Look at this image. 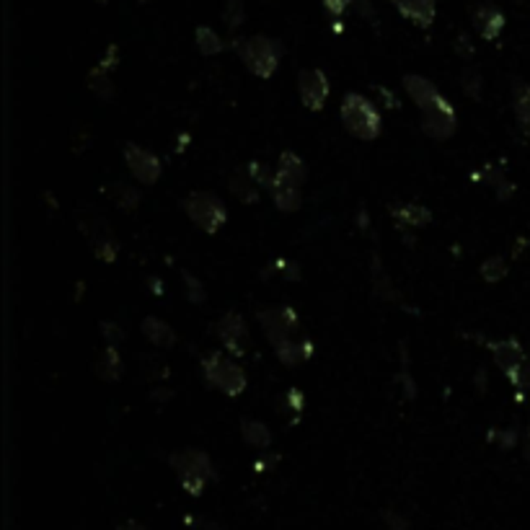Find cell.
Returning <instances> with one entry per match:
<instances>
[{
  "instance_id": "15",
  "label": "cell",
  "mask_w": 530,
  "mask_h": 530,
  "mask_svg": "<svg viewBox=\"0 0 530 530\" xmlns=\"http://www.w3.org/2000/svg\"><path fill=\"white\" fill-rule=\"evenodd\" d=\"M505 24H507L505 14L499 11L497 5H492V3H484V5H479L474 11V29L486 42H494L499 34L505 32Z\"/></svg>"
},
{
  "instance_id": "8",
  "label": "cell",
  "mask_w": 530,
  "mask_h": 530,
  "mask_svg": "<svg viewBox=\"0 0 530 530\" xmlns=\"http://www.w3.org/2000/svg\"><path fill=\"white\" fill-rule=\"evenodd\" d=\"M329 94H331V83L321 67H306L298 73V97L306 109L321 112L329 101Z\"/></svg>"
},
{
  "instance_id": "23",
  "label": "cell",
  "mask_w": 530,
  "mask_h": 530,
  "mask_svg": "<svg viewBox=\"0 0 530 530\" xmlns=\"http://www.w3.org/2000/svg\"><path fill=\"white\" fill-rule=\"evenodd\" d=\"M101 192L112 199L114 208L125 209V212H135V209L140 208V202H143L140 189H138V187H132V184H125V181H114V184H109V187H104Z\"/></svg>"
},
{
  "instance_id": "7",
  "label": "cell",
  "mask_w": 530,
  "mask_h": 530,
  "mask_svg": "<svg viewBox=\"0 0 530 530\" xmlns=\"http://www.w3.org/2000/svg\"><path fill=\"white\" fill-rule=\"evenodd\" d=\"M215 337L220 339V344L228 350V354H233V357L249 354L251 334H249L246 319H243L239 311H228V313H223L215 321Z\"/></svg>"
},
{
  "instance_id": "30",
  "label": "cell",
  "mask_w": 530,
  "mask_h": 530,
  "mask_svg": "<svg viewBox=\"0 0 530 530\" xmlns=\"http://www.w3.org/2000/svg\"><path fill=\"white\" fill-rule=\"evenodd\" d=\"M461 88H464V94H466L468 98H474V101H479L482 98V91H484V78L482 73H479V67H464L461 70Z\"/></svg>"
},
{
  "instance_id": "28",
  "label": "cell",
  "mask_w": 530,
  "mask_h": 530,
  "mask_svg": "<svg viewBox=\"0 0 530 530\" xmlns=\"http://www.w3.org/2000/svg\"><path fill=\"white\" fill-rule=\"evenodd\" d=\"M513 109L517 125L530 132V83H517L513 91Z\"/></svg>"
},
{
  "instance_id": "6",
  "label": "cell",
  "mask_w": 530,
  "mask_h": 530,
  "mask_svg": "<svg viewBox=\"0 0 530 530\" xmlns=\"http://www.w3.org/2000/svg\"><path fill=\"white\" fill-rule=\"evenodd\" d=\"M257 321L264 331V337L270 339L272 344L285 341V339H295L301 334V316L292 306H274L261 308L257 313Z\"/></svg>"
},
{
  "instance_id": "43",
  "label": "cell",
  "mask_w": 530,
  "mask_h": 530,
  "mask_svg": "<svg viewBox=\"0 0 530 530\" xmlns=\"http://www.w3.org/2000/svg\"><path fill=\"white\" fill-rule=\"evenodd\" d=\"M117 530H150L140 525V523H135V520H127V523H122V525H117Z\"/></svg>"
},
{
  "instance_id": "25",
  "label": "cell",
  "mask_w": 530,
  "mask_h": 530,
  "mask_svg": "<svg viewBox=\"0 0 530 530\" xmlns=\"http://www.w3.org/2000/svg\"><path fill=\"white\" fill-rule=\"evenodd\" d=\"M241 437L246 445H251L254 450H270L272 445V433L264 422L259 419H241Z\"/></svg>"
},
{
  "instance_id": "14",
  "label": "cell",
  "mask_w": 530,
  "mask_h": 530,
  "mask_svg": "<svg viewBox=\"0 0 530 530\" xmlns=\"http://www.w3.org/2000/svg\"><path fill=\"white\" fill-rule=\"evenodd\" d=\"M396 11L419 29H430L437 18V0H391Z\"/></svg>"
},
{
  "instance_id": "20",
  "label": "cell",
  "mask_w": 530,
  "mask_h": 530,
  "mask_svg": "<svg viewBox=\"0 0 530 530\" xmlns=\"http://www.w3.org/2000/svg\"><path fill=\"white\" fill-rule=\"evenodd\" d=\"M94 370H97L98 378H101V381H107V383L119 381V378H122V372H125V362H122L119 347H117V344H107V347L98 352L97 362H94Z\"/></svg>"
},
{
  "instance_id": "16",
  "label": "cell",
  "mask_w": 530,
  "mask_h": 530,
  "mask_svg": "<svg viewBox=\"0 0 530 530\" xmlns=\"http://www.w3.org/2000/svg\"><path fill=\"white\" fill-rule=\"evenodd\" d=\"M391 212V218L396 220L399 228L403 230H417V228H427V225L433 223V209L427 208V205H419V202H406V205H393V208H388Z\"/></svg>"
},
{
  "instance_id": "47",
  "label": "cell",
  "mask_w": 530,
  "mask_h": 530,
  "mask_svg": "<svg viewBox=\"0 0 530 530\" xmlns=\"http://www.w3.org/2000/svg\"><path fill=\"white\" fill-rule=\"evenodd\" d=\"M140 3H148V0H140Z\"/></svg>"
},
{
  "instance_id": "26",
  "label": "cell",
  "mask_w": 530,
  "mask_h": 530,
  "mask_svg": "<svg viewBox=\"0 0 530 530\" xmlns=\"http://www.w3.org/2000/svg\"><path fill=\"white\" fill-rule=\"evenodd\" d=\"M194 42H197V49H199V55H205V57H215V55H220L225 52V39L220 34L215 32L212 26H197L194 29Z\"/></svg>"
},
{
  "instance_id": "42",
  "label": "cell",
  "mask_w": 530,
  "mask_h": 530,
  "mask_svg": "<svg viewBox=\"0 0 530 530\" xmlns=\"http://www.w3.org/2000/svg\"><path fill=\"white\" fill-rule=\"evenodd\" d=\"M148 288L153 290V292H156V295H163L161 280H158V277H148Z\"/></svg>"
},
{
  "instance_id": "21",
  "label": "cell",
  "mask_w": 530,
  "mask_h": 530,
  "mask_svg": "<svg viewBox=\"0 0 530 530\" xmlns=\"http://www.w3.org/2000/svg\"><path fill=\"white\" fill-rule=\"evenodd\" d=\"M143 334L145 339L158 347V350H171L177 344V331L168 321H163L158 316H145L143 319Z\"/></svg>"
},
{
  "instance_id": "35",
  "label": "cell",
  "mask_w": 530,
  "mask_h": 530,
  "mask_svg": "<svg viewBox=\"0 0 530 530\" xmlns=\"http://www.w3.org/2000/svg\"><path fill=\"white\" fill-rule=\"evenodd\" d=\"M285 406H288V412L295 414L292 424H295V422H301L303 412H306V393H303L301 388H290L288 396H285Z\"/></svg>"
},
{
  "instance_id": "13",
  "label": "cell",
  "mask_w": 530,
  "mask_h": 530,
  "mask_svg": "<svg viewBox=\"0 0 530 530\" xmlns=\"http://www.w3.org/2000/svg\"><path fill=\"white\" fill-rule=\"evenodd\" d=\"M458 129V114L455 107L448 109H434V112H422V132L433 140H450Z\"/></svg>"
},
{
  "instance_id": "36",
  "label": "cell",
  "mask_w": 530,
  "mask_h": 530,
  "mask_svg": "<svg viewBox=\"0 0 530 530\" xmlns=\"http://www.w3.org/2000/svg\"><path fill=\"white\" fill-rule=\"evenodd\" d=\"M101 337L107 339V344H122L125 339H127V334H125V329L119 326V323L114 321H101Z\"/></svg>"
},
{
  "instance_id": "39",
  "label": "cell",
  "mask_w": 530,
  "mask_h": 530,
  "mask_svg": "<svg viewBox=\"0 0 530 530\" xmlns=\"http://www.w3.org/2000/svg\"><path fill=\"white\" fill-rule=\"evenodd\" d=\"M393 381H396V383H403V393H406V399H414V396H417V383L409 378V372H406V370H402Z\"/></svg>"
},
{
  "instance_id": "31",
  "label": "cell",
  "mask_w": 530,
  "mask_h": 530,
  "mask_svg": "<svg viewBox=\"0 0 530 530\" xmlns=\"http://www.w3.org/2000/svg\"><path fill=\"white\" fill-rule=\"evenodd\" d=\"M243 21H246L243 0H225V5H223L225 29H228V32H236V29H241Z\"/></svg>"
},
{
  "instance_id": "40",
  "label": "cell",
  "mask_w": 530,
  "mask_h": 530,
  "mask_svg": "<svg viewBox=\"0 0 530 530\" xmlns=\"http://www.w3.org/2000/svg\"><path fill=\"white\" fill-rule=\"evenodd\" d=\"M352 8H354V11H357V14H360V16L365 18V21H375V16H378L370 0H354Z\"/></svg>"
},
{
  "instance_id": "5",
  "label": "cell",
  "mask_w": 530,
  "mask_h": 530,
  "mask_svg": "<svg viewBox=\"0 0 530 530\" xmlns=\"http://www.w3.org/2000/svg\"><path fill=\"white\" fill-rule=\"evenodd\" d=\"M184 212L189 215L192 220L202 233L208 236H215L218 230H223V225L228 223V209H225L223 199L215 192H192L184 197L181 202Z\"/></svg>"
},
{
  "instance_id": "10",
  "label": "cell",
  "mask_w": 530,
  "mask_h": 530,
  "mask_svg": "<svg viewBox=\"0 0 530 530\" xmlns=\"http://www.w3.org/2000/svg\"><path fill=\"white\" fill-rule=\"evenodd\" d=\"M486 347H489V352L494 357V362H497V368L505 372V378L513 383H517V378H520V372L523 368L528 365V354L523 350V344L517 341V339H499V341H486Z\"/></svg>"
},
{
  "instance_id": "2",
  "label": "cell",
  "mask_w": 530,
  "mask_h": 530,
  "mask_svg": "<svg viewBox=\"0 0 530 530\" xmlns=\"http://www.w3.org/2000/svg\"><path fill=\"white\" fill-rule=\"evenodd\" d=\"M168 466L174 468V474L178 476L184 492L192 494V497H199L208 489V484L215 479L212 458L199 448H181L177 453H171L168 455Z\"/></svg>"
},
{
  "instance_id": "32",
  "label": "cell",
  "mask_w": 530,
  "mask_h": 530,
  "mask_svg": "<svg viewBox=\"0 0 530 530\" xmlns=\"http://www.w3.org/2000/svg\"><path fill=\"white\" fill-rule=\"evenodd\" d=\"M181 280H184V292H187V301L189 303L199 306V303L208 301V290H205V285L192 272H181Z\"/></svg>"
},
{
  "instance_id": "46",
  "label": "cell",
  "mask_w": 530,
  "mask_h": 530,
  "mask_svg": "<svg viewBox=\"0 0 530 530\" xmlns=\"http://www.w3.org/2000/svg\"><path fill=\"white\" fill-rule=\"evenodd\" d=\"M528 443H530V424H528Z\"/></svg>"
},
{
  "instance_id": "1",
  "label": "cell",
  "mask_w": 530,
  "mask_h": 530,
  "mask_svg": "<svg viewBox=\"0 0 530 530\" xmlns=\"http://www.w3.org/2000/svg\"><path fill=\"white\" fill-rule=\"evenodd\" d=\"M339 117H341V125L344 129L362 140V143H372L378 140L381 129H383V119L381 112L375 107V101H370L362 94H347L341 98V107H339Z\"/></svg>"
},
{
  "instance_id": "3",
  "label": "cell",
  "mask_w": 530,
  "mask_h": 530,
  "mask_svg": "<svg viewBox=\"0 0 530 530\" xmlns=\"http://www.w3.org/2000/svg\"><path fill=\"white\" fill-rule=\"evenodd\" d=\"M236 52H239L241 63L246 65V70L254 73L261 81H270L280 67V60H282V45L272 36H264V34L239 39Z\"/></svg>"
},
{
  "instance_id": "17",
  "label": "cell",
  "mask_w": 530,
  "mask_h": 530,
  "mask_svg": "<svg viewBox=\"0 0 530 530\" xmlns=\"http://www.w3.org/2000/svg\"><path fill=\"white\" fill-rule=\"evenodd\" d=\"M274 354H277V360L285 365V368H298V365H303L306 360L313 357V341L311 339H285V341H277L272 344Z\"/></svg>"
},
{
  "instance_id": "44",
  "label": "cell",
  "mask_w": 530,
  "mask_h": 530,
  "mask_svg": "<svg viewBox=\"0 0 530 530\" xmlns=\"http://www.w3.org/2000/svg\"><path fill=\"white\" fill-rule=\"evenodd\" d=\"M523 455H525V461L530 464V443L528 440H525V445H523Z\"/></svg>"
},
{
  "instance_id": "37",
  "label": "cell",
  "mask_w": 530,
  "mask_h": 530,
  "mask_svg": "<svg viewBox=\"0 0 530 530\" xmlns=\"http://www.w3.org/2000/svg\"><path fill=\"white\" fill-rule=\"evenodd\" d=\"M354 0H323V11L329 14V18H334V21H339V18L344 16L350 8H352Z\"/></svg>"
},
{
  "instance_id": "22",
  "label": "cell",
  "mask_w": 530,
  "mask_h": 530,
  "mask_svg": "<svg viewBox=\"0 0 530 530\" xmlns=\"http://www.w3.org/2000/svg\"><path fill=\"white\" fill-rule=\"evenodd\" d=\"M474 181L489 184V187L497 192V197L502 199V202H507V199H510V197L515 194V184L510 181V178L505 177V171H502V168H497L494 163H484L482 168L474 174Z\"/></svg>"
},
{
  "instance_id": "29",
  "label": "cell",
  "mask_w": 530,
  "mask_h": 530,
  "mask_svg": "<svg viewBox=\"0 0 530 530\" xmlns=\"http://www.w3.org/2000/svg\"><path fill=\"white\" fill-rule=\"evenodd\" d=\"M510 272V264H507V259L505 257H489L484 259L482 267H479V274H482V280L486 285H497L502 282L505 277Z\"/></svg>"
},
{
  "instance_id": "45",
  "label": "cell",
  "mask_w": 530,
  "mask_h": 530,
  "mask_svg": "<svg viewBox=\"0 0 530 530\" xmlns=\"http://www.w3.org/2000/svg\"><path fill=\"white\" fill-rule=\"evenodd\" d=\"M97 3H101V5H107V3H109V0H97Z\"/></svg>"
},
{
  "instance_id": "27",
  "label": "cell",
  "mask_w": 530,
  "mask_h": 530,
  "mask_svg": "<svg viewBox=\"0 0 530 530\" xmlns=\"http://www.w3.org/2000/svg\"><path fill=\"white\" fill-rule=\"evenodd\" d=\"M109 76H112L109 70H104L101 65H97V67L88 70V78H86L88 88H91V91L97 94V98H101V101H114V94H117Z\"/></svg>"
},
{
  "instance_id": "24",
  "label": "cell",
  "mask_w": 530,
  "mask_h": 530,
  "mask_svg": "<svg viewBox=\"0 0 530 530\" xmlns=\"http://www.w3.org/2000/svg\"><path fill=\"white\" fill-rule=\"evenodd\" d=\"M274 174L280 178H288V181H295V184H306L308 171H306V163L303 158L298 156V153H292V150H282L280 153V161H277V168H274Z\"/></svg>"
},
{
  "instance_id": "38",
  "label": "cell",
  "mask_w": 530,
  "mask_h": 530,
  "mask_svg": "<svg viewBox=\"0 0 530 530\" xmlns=\"http://www.w3.org/2000/svg\"><path fill=\"white\" fill-rule=\"evenodd\" d=\"M101 67H104V70H109V73H112L114 67H117V65H119V47H117V45H109V47H107V52H104V57H101Z\"/></svg>"
},
{
  "instance_id": "18",
  "label": "cell",
  "mask_w": 530,
  "mask_h": 530,
  "mask_svg": "<svg viewBox=\"0 0 530 530\" xmlns=\"http://www.w3.org/2000/svg\"><path fill=\"white\" fill-rule=\"evenodd\" d=\"M228 189L230 194L243 202V205H257L259 202V187L254 177H251V171H249V166H239V168H233L230 171V177H228Z\"/></svg>"
},
{
  "instance_id": "34",
  "label": "cell",
  "mask_w": 530,
  "mask_h": 530,
  "mask_svg": "<svg viewBox=\"0 0 530 530\" xmlns=\"http://www.w3.org/2000/svg\"><path fill=\"white\" fill-rule=\"evenodd\" d=\"M249 171H251V177H254V181H257L261 189H272L274 168H270L267 163L261 161H251L249 163Z\"/></svg>"
},
{
  "instance_id": "41",
  "label": "cell",
  "mask_w": 530,
  "mask_h": 530,
  "mask_svg": "<svg viewBox=\"0 0 530 530\" xmlns=\"http://www.w3.org/2000/svg\"><path fill=\"white\" fill-rule=\"evenodd\" d=\"M274 461H277V455H274L272 461H270V458H259L257 464H254V471H257V474H261V471H267V468H272L274 466Z\"/></svg>"
},
{
  "instance_id": "9",
  "label": "cell",
  "mask_w": 530,
  "mask_h": 530,
  "mask_svg": "<svg viewBox=\"0 0 530 530\" xmlns=\"http://www.w3.org/2000/svg\"><path fill=\"white\" fill-rule=\"evenodd\" d=\"M122 156H125V163H127L129 174L138 178L140 184L145 187H153L158 178H161V158L153 153V150H148L143 145H135L127 143L122 148Z\"/></svg>"
},
{
  "instance_id": "33",
  "label": "cell",
  "mask_w": 530,
  "mask_h": 530,
  "mask_svg": "<svg viewBox=\"0 0 530 530\" xmlns=\"http://www.w3.org/2000/svg\"><path fill=\"white\" fill-rule=\"evenodd\" d=\"M264 277L267 274H282V277H288V280H292V282H301V264L298 261H290V259H277V261H272L267 270H264Z\"/></svg>"
},
{
  "instance_id": "12",
  "label": "cell",
  "mask_w": 530,
  "mask_h": 530,
  "mask_svg": "<svg viewBox=\"0 0 530 530\" xmlns=\"http://www.w3.org/2000/svg\"><path fill=\"white\" fill-rule=\"evenodd\" d=\"M81 228L88 233V239H91V246H94V257L98 261H104V264H114L117 257H119V243L114 239V233L109 230V225L107 220H101L97 218L94 223H81Z\"/></svg>"
},
{
  "instance_id": "4",
  "label": "cell",
  "mask_w": 530,
  "mask_h": 530,
  "mask_svg": "<svg viewBox=\"0 0 530 530\" xmlns=\"http://www.w3.org/2000/svg\"><path fill=\"white\" fill-rule=\"evenodd\" d=\"M230 357L233 354L225 352L205 354L202 357V378H205L208 386L220 391L223 396L236 399V396H241L243 391L249 388V378H246L241 365L236 360H230Z\"/></svg>"
},
{
  "instance_id": "19",
  "label": "cell",
  "mask_w": 530,
  "mask_h": 530,
  "mask_svg": "<svg viewBox=\"0 0 530 530\" xmlns=\"http://www.w3.org/2000/svg\"><path fill=\"white\" fill-rule=\"evenodd\" d=\"M270 192H272L277 209H282V212H298V209L303 208V187L295 184V181L280 178L274 174V184Z\"/></svg>"
},
{
  "instance_id": "11",
  "label": "cell",
  "mask_w": 530,
  "mask_h": 530,
  "mask_svg": "<svg viewBox=\"0 0 530 530\" xmlns=\"http://www.w3.org/2000/svg\"><path fill=\"white\" fill-rule=\"evenodd\" d=\"M402 83L409 98H414L419 112H434V109H448V107H453L448 98L443 97V91L433 81H427L424 76H403Z\"/></svg>"
}]
</instances>
